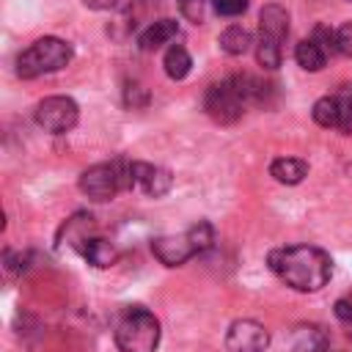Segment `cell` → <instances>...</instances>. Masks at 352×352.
Instances as JSON below:
<instances>
[{"mask_svg": "<svg viewBox=\"0 0 352 352\" xmlns=\"http://www.w3.org/2000/svg\"><path fill=\"white\" fill-rule=\"evenodd\" d=\"M173 184L170 170L160 168V165H148V162H132V187L143 190L146 195H165Z\"/></svg>", "mask_w": 352, "mask_h": 352, "instance_id": "cell-10", "label": "cell"}, {"mask_svg": "<svg viewBox=\"0 0 352 352\" xmlns=\"http://www.w3.org/2000/svg\"><path fill=\"white\" fill-rule=\"evenodd\" d=\"M96 236V226H94V217L88 212H77L72 214L60 228H58V236H55V245L58 250H77L82 253L85 245Z\"/></svg>", "mask_w": 352, "mask_h": 352, "instance_id": "cell-9", "label": "cell"}, {"mask_svg": "<svg viewBox=\"0 0 352 352\" xmlns=\"http://www.w3.org/2000/svg\"><path fill=\"white\" fill-rule=\"evenodd\" d=\"M264 85L248 74H234L223 82H214L204 96V110L217 124H234L242 118L245 107L256 99H261Z\"/></svg>", "mask_w": 352, "mask_h": 352, "instance_id": "cell-2", "label": "cell"}, {"mask_svg": "<svg viewBox=\"0 0 352 352\" xmlns=\"http://www.w3.org/2000/svg\"><path fill=\"white\" fill-rule=\"evenodd\" d=\"M160 333V319L143 305H126L113 327V338L121 352H157Z\"/></svg>", "mask_w": 352, "mask_h": 352, "instance_id": "cell-3", "label": "cell"}, {"mask_svg": "<svg viewBox=\"0 0 352 352\" xmlns=\"http://www.w3.org/2000/svg\"><path fill=\"white\" fill-rule=\"evenodd\" d=\"M212 8L220 16H239L248 8V0H212Z\"/></svg>", "mask_w": 352, "mask_h": 352, "instance_id": "cell-25", "label": "cell"}, {"mask_svg": "<svg viewBox=\"0 0 352 352\" xmlns=\"http://www.w3.org/2000/svg\"><path fill=\"white\" fill-rule=\"evenodd\" d=\"M228 352H264L270 346V330L256 319H236L226 333Z\"/></svg>", "mask_w": 352, "mask_h": 352, "instance_id": "cell-7", "label": "cell"}, {"mask_svg": "<svg viewBox=\"0 0 352 352\" xmlns=\"http://www.w3.org/2000/svg\"><path fill=\"white\" fill-rule=\"evenodd\" d=\"M151 253L165 267H182L184 261H190L192 256H198V248L192 245L190 234L184 231V234H165V236L151 239Z\"/></svg>", "mask_w": 352, "mask_h": 352, "instance_id": "cell-8", "label": "cell"}, {"mask_svg": "<svg viewBox=\"0 0 352 352\" xmlns=\"http://www.w3.org/2000/svg\"><path fill=\"white\" fill-rule=\"evenodd\" d=\"M338 96V104H341V132H352V91H341L336 94Z\"/></svg>", "mask_w": 352, "mask_h": 352, "instance_id": "cell-24", "label": "cell"}, {"mask_svg": "<svg viewBox=\"0 0 352 352\" xmlns=\"http://www.w3.org/2000/svg\"><path fill=\"white\" fill-rule=\"evenodd\" d=\"M187 234H190L192 245L198 248V253L209 250V248H212V242H214V228H212V223H206V220H198V223H192V226L187 228Z\"/></svg>", "mask_w": 352, "mask_h": 352, "instance_id": "cell-21", "label": "cell"}, {"mask_svg": "<svg viewBox=\"0 0 352 352\" xmlns=\"http://www.w3.org/2000/svg\"><path fill=\"white\" fill-rule=\"evenodd\" d=\"M289 352H330V338L319 324H297L289 338Z\"/></svg>", "mask_w": 352, "mask_h": 352, "instance_id": "cell-11", "label": "cell"}, {"mask_svg": "<svg viewBox=\"0 0 352 352\" xmlns=\"http://www.w3.org/2000/svg\"><path fill=\"white\" fill-rule=\"evenodd\" d=\"M270 176L280 184H300L308 176V162L294 160V157H278L270 165Z\"/></svg>", "mask_w": 352, "mask_h": 352, "instance_id": "cell-14", "label": "cell"}, {"mask_svg": "<svg viewBox=\"0 0 352 352\" xmlns=\"http://www.w3.org/2000/svg\"><path fill=\"white\" fill-rule=\"evenodd\" d=\"M267 264L294 292H319L333 275L330 256L314 245L278 248L267 256Z\"/></svg>", "mask_w": 352, "mask_h": 352, "instance_id": "cell-1", "label": "cell"}, {"mask_svg": "<svg viewBox=\"0 0 352 352\" xmlns=\"http://www.w3.org/2000/svg\"><path fill=\"white\" fill-rule=\"evenodd\" d=\"M82 258L88 261V264H94V267H99V270H107V267H113L116 264V258H118V250L107 242V239H102V236H94L88 245H85V250H82Z\"/></svg>", "mask_w": 352, "mask_h": 352, "instance_id": "cell-16", "label": "cell"}, {"mask_svg": "<svg viewBox=\"0 0 352 352\" xmlns=\"http://www.w3.org/2000/svg\"><path fill=\"white\" fill-rule=\"evenodd\" d=\"M336 316H338V322L352 324V300H338L336 302Z\"/></svg>", "mask_w": 352, "mask_h": 352, "instance_id": "cell-27", "label": "cell"}, {"mask_svg": "<svg viewBox=\"0 0 352 352\" xmlns=\"http://www.w3.org/2000/svg\"><path fill=\"white\" fill-rule=\"evenodd\" d=\"M336 352H344V349H336Z\"/></svg>", "mask_w": 352, "mask_h": 352, "instance_id": "cell-29", "label": "cell"}, {"mask_svg": "<svg viewBox=\"0 0 352 352\" xmlns=\"http://www.w3.org/2000/svg\"><path fill=\"white\" fill-rule=\"evenodd\" d=\"M82 6H88L94 11H107V8L118 6V0H82Z\"/></svg>", "mask_w": 352, "mask_h": 352, "instance_id": "cell-28", "label": "cell"}, {"mask_svg": "<svg viewBox=\"0 0 352 352\" xmlns=\"http://www.w3.org/2000/svg\"><path fill=\"white\" fill-rule=\"evenodd\" d=\"M314 121L319 126H327V129H338L341 132V104H338V96H322L314 102Z\"/></svg>", "mask_w": 352, "mask_h": 352, "instance_id": "cell-19", "label": "cell"}, {"mask_svg": "<svg viewBox=\"0 0 352 352\" xmlns=\"http://www.w3.org/2000/svg\"><path fill=\"white\" fill-rule=\"evenodd\" d=\"M72 55H74L72 44L63 41V38H55V36L36 38L16 58V74L22 80H33V77H41V74H50V72H60L63 66H69Z\"/></svg>", "mask_w": 352, "mask_h": 352, "instance_id": "cell-4", "label": "cell"}, {"mask_svg": "<svg viewBox=\"0 0 352 352\" xmlns=\"http://www.w3.org/2000/svg\"><path fill=\"white\" fill-rule=\"evenodd\" d=\"M280 58H283L280 41H272V38L258 36V41H256V60H258V66H264V69H278V66H280Z\"/></svg>", "mask_w": 352, "mask_h": 352, "instance_id": "cell-20", "label": "cell"}, {"mask_svg": "<svg viewBox=\"0 0 352 352\" xmlns=\"http://www.w3.org/2000/svg\"><path fill=\"white\" fill-rule=\"evenodd\" d=\"M77 118H80V107L72 96H47L36 104V124L44 132L63 135V132L74 129Z\"/></svg>", "mask_w": 352, "mask_h": 352, "instance_id": "cell-6", "label": "cell"}, {"mask_svg": "<svg viewBox=\"0 0 352 352\" xmlns=\"http://www.w3.org/2000/svg\"><path fill=\"white\" fill-rule=\"evenodd\" d=\"M80 190L91 201H113L121 190H132V162L113 160V162L91 165L80 176Z\"/></svg>", "mask_w": 352, "mask_h": 352, "instance_id": "cell-5", "label": "cell"}, {"mask_svg": "<svg viewBox=\"0 0 352 352\" xmlns=\"http://www.w3.org/2000/svg\"><path fill=\"white\" fill-rule=\"evenodd\" d=\"M176 36H179L176 19H157V22H151V25L138 36V44H140V50L151 52V50H160L162 44L173 41Z\"/></svg>", "mask_w": 352, "mask_h": 352, "instance_id": "cell-13", "label": "cell"}, {"mask_svg": "<svg viewBox=\"0 0 352 352\" xmlns=\"http://www.w3.org/2000/svg\"><path fill=\"white\" fill-rule=\"evenodd\" d=\"M294 60H297L305 72H319V69H324L327 55H324V50H322L314 38H302V41L294 47Z\"/></svg>", "mask_w": 352, "mask_h": 352, "instance_id": "cell-17", "label": "cell"}, {"mask_svg": "<svg viewBox=\"0 0 352 352\" xmlns=\"http://www.w3.org/2000/svg\"><path fill=\"white\" fill-rule=\"evenodd\" d=\"M182 8H184V16L192 19V22H204L206 19V11H214L212 8V0H184Z\"/></svg>", "mask_w": 352, "mask_h": 352, "instance_id": "cell-23", "label": "cell"}, {"mask_svg": "<svg viewBox=\"0 0 352 352\" xmlns=\"http://www.w3.org/2000/svg\"><path fill=\"white\" fill-rule=\"evenodd\" d=\"M336 47H338L341 55L352 58V22H346V25H341L336 30Z\"/></svg>", "mask_w": 352, "mask_h": 352, "instance_id": "cell-26", "label": "cell"}, {"mask_svg": "<svg viewBox=\"0 0 352 352\" xmlns=\"http://www.w3.org/2000/svg\"><path fill=\"white\" fill-rule=\"evenodd\" d=\"M162 66H165V74L170 80H184L190 74V69H192V58L182 44H170L165 58H162Z\"/></svg>", "mask_w": 352, "mask_h": 352, "instance_id": "cell-15", "label": "cell"}, {"mask_svg": "<svg viewBox=\"0 0 352 352\" xmlns=\"http://www.w3.org/2000/svg\"><path fill=\"white\" fill-rule=\"evenodd\" d=\"M258 36L264 38H272V41H280L289 36V14L283 6L278 3H267L258 14Z\"/></svg>", "mask_w": 352, "mask_h": 352, "instance_id": "cell-12", "label": "cell"}, {"mask_svg": "<svg viewBox=\"0 0 352 352\" xmlns=\"http://www.w3.org/2000/svg\"><path fill=\"white\" fill-rule=\"evenodd\" d=\"M182 3H184V0H182Z\"/></svg>", "mask_w": 352, "mask_h": 352, "instance_id": "cell-30", "label": "cell"}, {"mask_svg": "<svg viewBox=\"0 0 352 352\" xmlns=\"http://www.w3.org/2000/svg\"><path fill=\"white\" fill-rule=\"evenodd\" d=\"M311 38L324 50V55L330 58L333 52H338V47H336V30H330L327 25H316L314 28V33H311Z\"/></svg>", "mask_w": 352, "mask_h": 352, "instance_id": "cell-22", "label": "cell"}, {"mask_svg": "<svg viewBox=\"0 0 352 352\" xmlns=\"http://www.w3.org/2000/svg\"><path fill=\"white\" fill-rule=\"evenodd\" d=\"M217 44H220V50L228 52V55H245V52L253 47V38H250V33H248L242 25H231V28H226V30L220 33Z\"/></svg>", "mask_w": 352, "mask_h": 352, "instance_id": "cell-18", "label": "cell"}]
</instances>
